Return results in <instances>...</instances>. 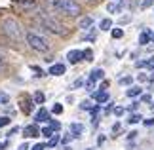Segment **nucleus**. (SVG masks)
Wrapping results in <instances>:
<instances>
[{
  "label": "nucleus",
  "mask_w": 154,
  "mask_h": 150,
  "mask_svg": "<svg viewBox=\"0 0 154 150\" xmlns=\"http://www.w3.org/2000/svg\"><path fill=\"white\" fill-rule=\"evenodd\" d=\"M46 4L53 8L55 11H61L65 15H70V17H78L80 15V4L76 0H46Z\"/></svg>",
  "instance_id": "1"
},
{
  "label": "nucleus",
  "mask_w": 154,
  "mask_h": 150,
  "mask_svg": "<svg viewBox=\"0 0 154 150\" xmlns=\"http://www.w3.org/2000/svg\"><path fill=\"white\" fill-rule=\"evenodd\" d=\"M2 31H4L6 36H8L10 40H14V42H19V40H23V36H25L21 25L15 19H11V17H8V19L2 21Z\"/></svg>",
  "instance_id": "2"
},
{
  "label": "nucleus",
  "mask_w": 154,
  "mask_h": 150,
  "mask_svg": "<svg viewBox=\"0 0 154 150\" xmlns=\"http://www.w3.org/2000/svg\"><path fill=\"white\" fill-rule=\"evenodd\" d=\"M27 44H29V47H32L34 51H40V53H46L50 50L48 40L36 32H27Z\"/></svg>",
  "instance_id": "3"
},
{
  "label": "nucleus",
  "mask_w": 154,
  "mask_h": 150,
  "mask_svg": "<svg viewBox=\"0 0 154 150\" xmlns=\"http://www.w3.org/2000/svg\"><path fill=\"white\" fill-rule=\"evenodd\" d=\"M38 21L42 23V25L48 29L50 32H53V34H59V36H61V34H65L67 31H65V27L61 25V23H59L55 17H51V15H46V14H40L38 15Z\"/></svg>",
  "instance_id": "4"
},
{
  "label": "nucleus",
  "mask_w": 154,
  "mask_h": 150,
  "mask_svg": "<svg viewBox=\"0 0 154 150\" xmlns=\"http://www.w3.org/2000/svg\"><path fill=\"white\" fill-rule=\"evenodd\" d=\"M67 59H69L70 65H76V63H80L82 59H84V51H80V50H70V51L67 53Z\"/></svg>",
  "instance_id": "5"
},
{
  "label": "nucleus",
  "mask_w": 154,
  "mask_h": 150,
  "mask_svg": "<svg viewBox=\"0 0 154 150\" xmlns=\"http://www.w3.org/2000/svg\"><path fill=\"white\" fill-rule=\"evenodd\" d=\"M65 70H67V67H65L63 63H53L51 67H50V70H48V74H51V76H61V74H65Z\"/></svg>",
  "instance_id": "6"
},
{
  "label": "nucleus",
  "mask_w": 154,
  "mask_h": 150,
  "mask_svg": "<svg viewBox=\"0 0 154 150\" xmlns=\"http://www.w3.org/2000/svg\"><path fill=\"white\" fill-rule=\"evenodd\" d=\"M69 129H70V135H72L74 139H78V137H82V133H84V125H82V124H78V122H72Z\"/></svg>",
  "instance_id": "7"
},
{
  "label": "nucleus",
  "mask_w": 154,
  "mask_h": 150,
  "mask_svg": "<svg viewBox=\"0 0 154 150\" xmlns=\"http://www.w3.org/2000/svg\"><path fill=\"white\" fill-rule=\"evenodd\" d=\"M23 133H25V137H38L40 135V129H38L36 124H31V125H27V127L23 129Z\"/></svg>",
  "instance_id": "8"
},
{
  "label": "nucleus",
  "mask_w": 154,
  "mask_h": 150,
  "mask_svg": "<svg viewBox=\"0 0 154 150\" xmlns=\"http://www.w3.org/2000/svg\"><path fill=\"white\" fill-rule=\"evenodd\" d=\"M34 120H36V122L40 124V122H50L51 118H50V112H48V110H46L44 106H42V109H40V110L36 112V116H34Z\"/></svg>",
  "instance_id": "9"
},
{
  "label": "nucleus",
  "mask_w": 154,
  "mask_h": 150,
  "mask_svg": "<svg viewBox=\"0 0 154 150\" xmlns=\"http://www.w3.org/2000/svg\"><path fill=\"white\" fill-rule=\"evenodd\" d=\"M93 99H95L99 105H103V103H109V93H106V91H101V89H99V91H95V93H93Z\"/></svg>",
  "instance_id": "10"
},
{
  "label": "nucleus",
  "mask_w": 154,
  "mask_h": 150,
  "mask_svg": "<svg viewBox=\"0 0 154 150\" xmlns=\"http://www.w3.org/2000/svg\"><path fill=\"white\" fill-rule=\"evenodd\" d=\"M150 29H145V31L143 32H141L139 34V44L141 46H146V44H150Z\"/></svg>",
  "instance_id": "11"
},
{
  "label": "nucleus",
  "mask_w": 154,
  "mask_h": 150,
  "mask_svg": "<svg viewBox=\"0 0 154 150\" xmlns=\"http://www.w3.org/2000/svg\"><path fill=\"white\" fill-rule=\"evenodd\" d=\"M90 80L97 82V80H105V70L103 69H93L90 72Z\"/></svg>",
  "instance_id": "12"
},
{
  "label": "nucleus",
  "mask_w": 154,
  "mask_h": 150,
  "mask_svg": "<svg viewBox=\"0 0 154 150\" xmlns=\"http://www.w3.org/2000/svg\"><path fill=\"white\" fill-rule=\"evenodd\" d=\"M32 106H34V101L32 99H23L21 101V110L25 114H31L32 112Z\"/></svg>",
  "instance_id": "13"
},
{
  "label": "nucleus",
  "mask_w": 154,
  "mask_h": 150,
  "mask_svg": "<svg viewBox=\"0 0 154 150\" xmlns=\"http://www.w3.org/2000/svg\"><path fill=\"white\" fill-rule=\"evenodd\" d=\"M78 27L84 29V31H88V29L93 27V17H82V19L78 21Z\"/></svg>",
  "instance_id": "14"
},
{
  "label": "nucleus",
  "mask_w": 154,
  "mask_h": 150,
  "mask_svg": "<svg viewBox=\"0 0 154 150\" xmlns=\"http://www.w3.org/2000/svg\"><path fill=\"white\" fill-rule=\"evenodd\" d=\"M128 97H139V95H143V89H141V86H131L126 91Z\"/></svg>",
  "instance_id": "15"
},
{
  "label": "nucleus",
  "mask_w": 154,
  "mask_h": 150,
  "mask_svg": "<svg viewBox=\"0 0 154 150\" xmlns=\"http://www.w3.org/2000/svg\"><path fill=\"white\" fill-rule=\"evenodd\" d=\"M32 101H34V105H44V101H46V95L42 91H36L32 95Z\"/></svg>",
  "instance_id": "16"
},
{
  "label": "nucleus",
  "mask_w": 154,
  "mask_h": 150,
  "mask_svg": "<svg viewBox=\"0 0 154 150\" xmlns=\"http://www.w3.org/2000/svg\"><path fill=\"white\" fill-rule=\"evenodd\" d=\"M99 29H101V31H110V29H112V21L109 19V17H105V19H101V23H99Z\"/></svg>",
  "instance_id": "17"
},
{
  "label": "nucleus",
  "mask_w": 154,
  "mask_h": 150,
  "mask_svg": "<svg viewBox=\"0 0 154 150\" xmlns=\"http://www.w3.org/2000/svg\"><path fill=\"white\" fill-rule=\"evenodd\" d=\"M57 142H59V135H55V133H53V135L50 137V141L46 142V146H48V148H53V146L57 145Z\"/></svg>",
  "instance_id": "18"
},
{
  "label": "nucleus",
  "mask_w": 154,
  "mask_h": 150,
  "mask_svg": "<svg viewBox=\"0 0 154 150\" xmlns=\"http://www.w3.org/2000/svg\"><path fill=\"white\" fill-rule=\"evenodd\" d=\"M120 8H122L120 4H114V2H110L109 6H106V11H109V14H116V11H120Z\"/></svg>",
  "instance_id": "19"
},
{
  "label": "nucleus",
  "mask_w": 154,
  "mask_h": 150,
  "mask_svg": "<svg viewBox=\"0 0 154 150\" xmlns=\"http://www.w3.org/2000/svg\"><path fill=\"white\" fill-rule=\"evenodd\" d=\"M143 120H145V118L141 116V114H131L128 122H129V124H139V122H143Z\"/></svg>",
  "instance_id": "20"
},
{
  "label": "nucleus",
  "mask_w": 154,
  "mask_h": 150,
  "mask_svg": "<svg viewBox=\"0 0 154 150\" xmlns=\"http://www.w3.org/2000/svg\"><path fill=\"white\" fill-rule=\"evenodd\" d=\"M110 34H112V38H114V40H118V38L124 36V29H112Z\"/></svg>",
  "instance_id": "21"
},
{
  "label": "nucleus",
  "mask_w": 154,
  "mask_h": 150,
  "mask_svg": "<svg viewBox=\"0 0 154 150\" xmlns=\"http://www.w3.org/2000/svg\"><path fill=\"white\" fill-rule=\"evenodd\" d=\"M122 84V86H131V82H133V78L131 76H124V78H120V80H118Z\"/></svg>",
  "instance_id": "22"
},
{
  "label": "nucleus",
  "mask_w": 154,
  "mask_h": 150,
  "mask_svg": "<svg viewBox=\"0 0 154 150\" xmlns=\"http://www.w3.org/2000/svg\"><path fill=\"white\" fill-rule=\"evenodd\" d=\"M80 109H82V110H91V109H93L91 101H82V103H80Z\"/></svg>",
  "instance_id": "23"
},
{
  "label": "nucleus",
  "mask_w": 154,
  "mask_h": 150,
  "mask_svg": "<svg viewBox=\"0 0 154 150\" xmlns=\"http://www.w3.org/2000/svg\"><path fill=\"white\" fill-rule=\"evenodd\" d=\"M40 133H42L44 137H48V139H50V137L53 135V129H51L50 125H48V127H42V129H40Z\"/></svg>",
  "instance_id": "24"
},
{
  "label": "nucleus",
  "mask_w": 154,
  "mask_h": 150,
  "mask_svg": "<svg viewBox=\"0 0 154 150\" xmlns=\"http://www.w3.org/2000/svg\"><path fill=\"white\" fill-rule=\"evenodd\" d=\"M17 4H21V6H27V8H32L34 6V0H15Z\"/></svg>",
  "instance_id": "25"
},
{
  "label": "nucleus",
  "mask_w": 154,
  "mask_h": 150,
  "mask_svg": "<svg viewBox=\"0 0 154 150\" xmlns=\"http://www.w3.org/2000/svg\"><path fill=\"white\" fill-rule=\"evenodd\" d=\"M146 69H149L150 72H154V55H150L149 59H146Z\"/></svg>",
  "instance_id": "26"
},
{
  "label": "nucleus",
  "mask_w": 154,
  "mask_h": 150,
  "mask_svg": "<svg viewBox=\"0 0 154 150\" xmlns=\"http://www.w3.org/2000/svg\"><path fill=\"white\" fill-rule=\"evenodd\" d=\"M10 116H0V127H6V125H10Z\"/></svg>",
  "instance_id": "27"
},
{
  "label": "nucleus",
  "mask_w": 154,
  "mask_h": 150,
  "mask_svg": "<svg viewBox=\"0 0 154 150\" xmlns=\"http://www.w3.org/2000/svg\"><path fill=\"white\" fill-rule=\"evenodd\" d=\"M50 127H51L53 131H59V129H61V124H59L57 120H50Z\"/></svg>",
  "instance_id": "28"
},
{
  "label": "nucleus",
  "mask_w": 154,
  "mask_h": 150,
  "mask_svg": "<svg viewBox=\"0 0 154 150\" xmlns=\"http://www.w3.org/2000/svg\"><path fill=\"white\" fill-rule=\"evenodd\" d=\"M112 112H114V116H118V118H120V116H124V112H126V109H124V106H114V110H112Z\"/></svg>",
  "instance_id": "29"
},
{
  "label": "nucleus",
  "mask_w": 154,
  "mask_h": 150,
  "mask_svg": "<svg viewBox=\"0 0 154 150\" xmlns=\"http://www.w3.org/2000/svg\"><path fill=\"white\" fill-rule=\"evenodd\" d=\"M84 61H93V51L91 50H84Z\"/></svg>",
  "instance_id": "30"
},
{
  "label": "nucleus",
  "mask_w": 154,
  "mask_h": 150,
  "mask_svg": "<svg viewBox=\"0 0 154 150\" xmlns=\"http://www.w3.org/2000/svg\"><path fill=\"white\" fill-rule=\"evenodd\" d=\"M51 112H53V114H61V112H63V105H59V103H55V105L51 106Z\"/></svg>",
  "instance_id": "31"
},
{
  "label": "nucleus",
  "mask_w": 154,
  "mask_h": 150,
  "mask_svg": "<svg viewBox=\"0 0 154 150\" xmlns=\"http://www.w3.org/2000/svg\"><path fill=\"white\" fill-rule=\"evenodd\" d=\"M150 6H154V0H143V2H141V10H146V8H150Z\"/></svg>",
  "instance_id": "32"
},
{
  "label": "nucleus",
  "mask_w": 154,
  "mask_h": 150,
  "mask_svg": "<svg viewBox=\"0 0 154 150\" xmlns=\"http://www.w3.org/2000/svg\"><path fill=\"white\" fill-rule=\"evenodd\" d=\"M82 86H84V78H78V80H74V82H72V89L82 87Z\"/></svg>",
  "instance_id": "33"
},
{
  "label": "nucleus",
  "mask_w": 154,
  "mask_h": 150,
  "mask_svg": "<svg viewBox=\"0 0 154 150\" xmlns=\"http://www.w3.org/2000/svg\"><path fill=\"white\" fill-rule=\"evenodd\" d=\"M0 103H10V95L4 93V91H0Z\"/></svg>",
  "instance_id": "34"
},
{
  "label": "nucleus",
  "mask_w": 154,
  "mask_h": 150,
  "mask_svg": "<svg viewBox=\"0 0 154 150\" xmlns=\"http://www.w3.org/2000/svg\"><path fill=\"white\" fill-rule=\"evenodd\" d=\"M86 89H88V91H93V89H95V82H93V80H88L86 82Z\"/></svg>",
  "instance_id": "35"
},
{
  "label": "nucleus",
  "mask_w": 154,
  "mask_h": 150,
  "mask_svg": "<svg viewBox=\"0 0 154 150\" xmlns=\"http://www.w3.org/2000/svg\"><path fill=\"white\" fill-rule=\"evenodd\" d=\"M31 69L34 70V72H36V76H46V72H44V70H42V69H38V67H36V65H32V67H31Z\"/></svg>",
  "instance_id": "36"
},
{
  "label": "nucleus",
  "mask_w": 154,
  "mask_h": 150,
  "mask_svg": "<svg viewBox=\"0 0 154 150\" xmlns=\"http://www.w3.org/2000/svg\"><path fill=\"white\" fill-rule=\"evenodd\" d=\"M70 139H74V137L70 135V133H69V135H65L63 139H61V142H63V146H65V145H69V142H70Z\"/></svg>",
  "instance_id": "37"
},
{
  "label": "nucleus",
  "mask_w": 154,
  "mask_h": 150,
  "mask_svg": "<svg viewBox=\"0 0 154 150\" xmlns=\"http://www.w3.org/2000/svg\"><path fill=\"white\" fill-rule=\"evenodd\" d=\"M143 124H145V125H149V127H152V125H154V116H152V118H145V120H143Z\"/></svg>",
  "instance_id": "38"
},
{
  "label": "nucleus",
  "mask_w": 154,
  "mask_h": 150,
  "mask_svg": "<svg viewBox=\"0 0 154 150\" xmlns=\"http://www.w3.org/2000/svg\"><path fill=\"white\" fill-rule=\"evenodd\" d=\"M135 67H137V69H145L146 67V59H143V61H135Z\"/></svg>",
  "instance_id": "39"
},
{
  "label": "nucleus",
  "mask_w": 154,
  "mask_h": 150,
  "mask_svg": "<svg viewBox=\"0 0 154 150\" xmlns=\"http://www.w3.org/2000/svg\"><path fill=\"white\" fill-rule=\"evenodd\" d=\"M46 148H48V146H46L44 142H38V145H34V146H32V150H46Z\"/></svg>",
  "instance_id": "40"
},
{
  "label": "nucleus",
  "mask_w": 154,
  "mask_h": 150,
  "mask_svg": "<svg viewBox=\"0 0 154 150\" xmlns=\"http://www.w3.org/2000/svg\"><path fill=\"white\" fill-rule=\"evenodd\" d=\"M131 21V15H126V17H120V25H126V23Z\"/></svg>",
  "instance_id": "41"
},
{
  "label": "nucleus",
  "mask_w": 154,
  "mask_h": 150,
  "mask_svg": "<svg viewBox=\"0 0 154 150\" xmlns=\"http://www.w3.org/2000/svg\"><path fill=\"white\" fill-rule=\"evenodd\" d=\"M141 101H143V103H150L152 97H150V95H141Z\"/></svg>",
  "instance_id": "42"
},
{
  "label": "nucleus",
  "mask_w": 154,
  "mask_h": 150,
  "mask_svg": "<svg viewBox=\"0 0 154 150\" xmlns=\"http://www.w3.org/2000/svg\"><path fill=\"white\" fill-rule=\"evenodd\" d=\"M120 127H122V124H120V122H116L114 125H112V131H114V133H118V131H120Z\"/></svg>",
  "instance_id": "43"
},
{
  "label": "nucleus",
  "mask_w": 154,
  "mask_h": 150,
  "mask_svg": "<svg viewBox=\"0 0 154 150\" xmlns=\"http://www.w3.org/2000/svg\"><path fill=\"white\" fill-rule=\"evenodd\" d=\"M137 80H139V82H149V76H146V74H139Z\"/></svg>",
  "instance_id": "44"
},
{
  "label": "nucleus",
  "mask_w": 154,
  "mask_h": 150,
  "mask_svg": "<svg viewBox=\"0 0 154 150\" xmlns=\"http://www.w3.org/2000/svg\"><path fill=\"white\" fill-rule=\"evenodd\" d=\"M137 106H139V101H133V103L129 105V110H137Z\"/></svg>",
  "instance_id": "45"
},
{
  "label": "nucleus",
  "mask_w": 154,
  "mask_h": 150,
  "mask_svg": "<svg viewBox=\"0 0 154 150\" xmlns=\"http://www.w3.org/2000/svg\"><path fill=\"white\" fill-rule=\"evenodd\" d=\"M10 146V141H4V142H0V150H6Z\"/></svg>",
  "instance_id": "46"
},
{
  "label": "nucleus",
  "mask_w": 154,
  "mask_h": 150,
  "mask_svg": "<svg viewBox=\"0 0 154 150\" xmlns=\"http://www.w3.org/2000/svg\"><path fill=\"white\" fill-rule=\"evenodd\" d=\"M17 131H19V127H11V129L8 131V137H10V135H15V133H17Z\"/></svg>",
  "instance_id": "47"
},
{
  "label": "nucleus",
  "mask_w": 154,
  "mask_h": 150,
  "mask_svg": "<svg viewBox=\"0 0 154 150\" xmlns=\"http://www.w3.org/2000/svg\"><path fill=\"white\" fill-rule=\"evenodd\" d=\"M137 135H139V133H137V131H131V133H129V135H128V139H129V141H131V139H135V137H137Z\"/></svg>",
  "instance_id": "48"
},
{
  "label": "nucleus",
  "mask_w": 154,
  "mask_h": 150,
  "mask_svg": "<svg viewBox=\"0 0 154 150\" xmlns=\"http://www.w3.org/2000/svg\"><path fill=\"white\" fill-rule=\"evenodd\" d=\"M106 87H109V82H106V80H103V84H101V91H105Z\"/></svg>",
  "instance_id": "49"
},
{
  "label": "nucleus",
  "mask_w": 154,
  "mask_h": 150,
  "mask_svg": "<svg viewBox=\"0 0 154 150\" xmlns=\"http://www.w3.org/2000/svg\"><path fill=\"white\" fill-rule=\"evenodd\" d=\"M17 150H29V145H27V142H23V145H19Z\"/></svg>",
  "instance_id": "50"
},
{
  "label": "nucleus",
  "mask_w": 154,
  "mask_h": 150,
  "mask_svg": "<svg viewBox=\"0 0 154 150\" xmlns=\"http://www.w3.org/2000/svg\"><path fill=\"white\" fill-rule=\"evenodd\" d=\"M97 142H99V145H103V142H105V135H99V139H97Z\"/></svg>",
  "instance_id": "51"
},
{
  "label": "nucleus",
  "mask_w": 154,
  "mask_h": 150,
  "mask_svg": "<svg viewBox=\"0 0 154 150\" xmlns=\"http://www.w3.org/2000/svg\"><path fill=\"white\" fill-rule=\"evenodd\" d=\"M149 82H154V72H150V74H149Z\"/></svg>",
  "instance_id": "52"
},
{
  "label": "nucleus",
  "mask_w": 154,
  "mask_h": 150,
  "mask_svg": "<svg viewBox=\"0 0 154 150\" xmlns=\"http://www.w3.org/2000/svg\"><path fill=\"white\" fill-rule=\"evenodd\" d=\"M61 150H72V148H70V146H69V145H65V146H63V148H61Z\"/></svg>",
  "instance_id": "53"
},
{
  "label": "nucleus",
  "mask_w": 154,
  "mask_h": 150,
  "mask_svg": "<svg viewBox=\"0 0 154 150\" xmlns=\"http://www.w3.org/2000/svg\"><path fill=\"white\" fill-rule=\"evenodd\" d=\"M88 2H97V0H88Z\"/></svg>",
  "instance_id": "54"
}]
</instances>
